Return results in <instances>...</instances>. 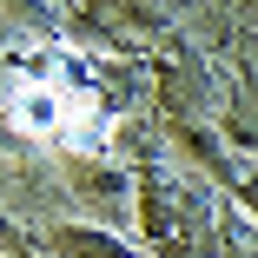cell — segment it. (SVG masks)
<instances>
[{
	"label": "cell",
	"instance_id": "cell-1",
	"mask_svg": "<svg viewBox=\"0 0 258 258\" xmlns=\"http://www.w3.org/2000/svg\"><path fill=\"white\" fill-rule=\"evenodd\" d=\"M14 119L33 139H60V146H99V113L93 99L60 86V80H27L14 86Z\"/></svg>",
	"mask_w": 258,
	"mask_h": 258
}]
</instances>
